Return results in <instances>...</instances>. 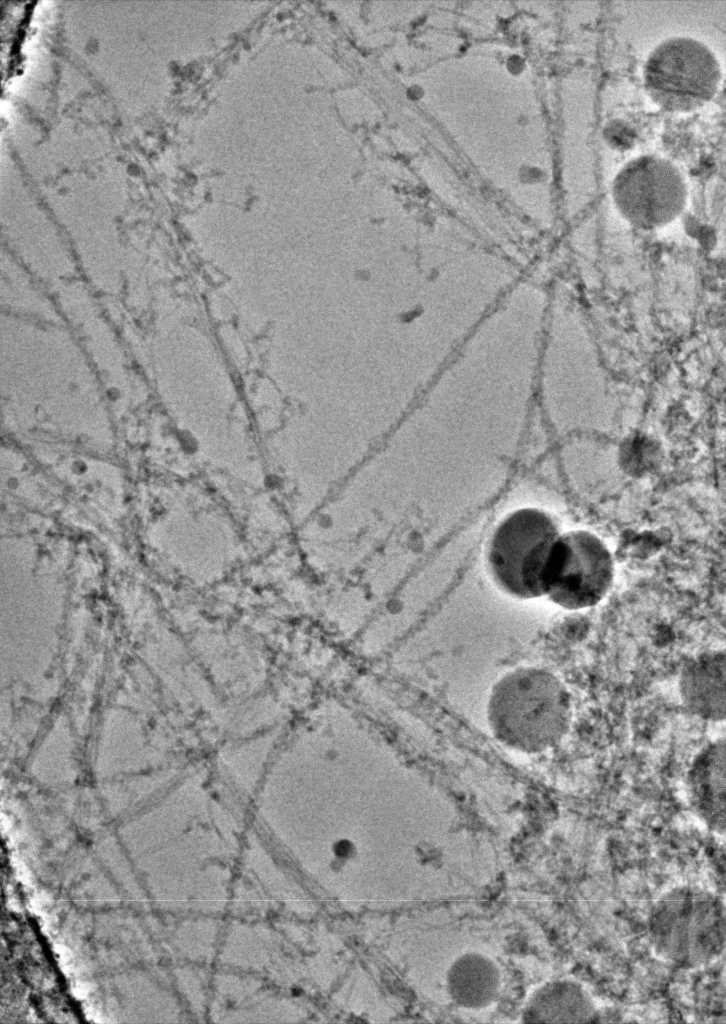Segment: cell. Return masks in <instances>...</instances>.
<instances>
[{"label": "cell", "instance_id": "6da1fadb", "mask_svg": "<svg viewBox=\"0 0 726 1024\" xmlns=\"http://www.w3.org/2000/svg\"><path fill=\"white\" fill-rule=\"evenodd\" d=\"M493 736L524 753L556 746L571 722V697L552 672L525 666L504 674L493 685L486 706Z\"/></svg>", "mask_w": 726, "mask_h": 1024}, {"label": "cell", "instance_id": "7a4b0ae2", "mask_svg": "<svg viewBox=\"0 0 726 1024\" xmlns=\"http://www.w3.org/2000/svg\"><path fill=\"white\" fill-rule=\"evenodd\" d=\"M559 535L553 517L541 509L521 508L506 515L487 547V568L495 585L517 599L544 596V573Z\"/></svg>", "mask_w": 726, "mask_h": 1024}, {"label": "cell", "instance_id": "3957f363", "mask_svg": "<svg viewBox=\"0 0 726 1024\" xmlns=\"http://www.w3.org/2000/svg\"><path fill=\"white\" fill-rule=\"evenodd\" d=\"M721 70L703 42L686 36L663 40L649 54L644 81L651 97L669 110L696 108L715 94Z\"/></svg>", "mask_w": 726, "mask_h": 1024}, {"label": "cell", "instance_id": "277c9868", "mask_svg": "<svg viewBox=\"0 0 726 1024\" xmlns=\"http://www.w3.org/2000/svg\"><path fill=\"white\" fill-rule=\"evenodd\" d=\"M614 575L609 549L595 534L573 530L555 541L544 573L545 595L566 609L596 605Z\"/></svg>", "mask_w": 726, "mask_h": 1024}, {"label": "cell", "instance_id": "5b68a950", "mask_svg": "<svg viewBox=\"0 0 726 1024\" xmlns=\"http://www.w3.org/2000/svg\"><path fill=\"white\" fill-rule=\"evenodd\" d=\"M616 207L631 224L655 229L683 210L687 188L680 170L669 160L642 155L625 164L614 178Z\"/></svg>", "mask_w": 726, "mask_h": 1024}, {"label": "cell", "instance_id": "8992f818", "mask_svg": "<svg viewBox=\"0 0 726 1024\" xmlns=\"http://www.w3.org/2000/svg\"><path fill=\"white\" fill-rule=\"evenodd\" d=\"M684 707L705 720L725 718V652L711 650L688 660L679 677Z\"/></svg>", "mask_w": 726, "mask_h": 1024}, {"label": "cell", "instance_id": "52a82bcc", "mask_svg": "<svg viewBox=\"0 0 726 1024\" xmlns=\"http://www.w3.org/2000/svg\"><path fill=\"white\" fill-rule=\"evenodd\" d=\"M448 989L452 999L459 1005L481 1008L491 1002L496 993L495 968L481 955H464L449 970Z\"/></svg>", "mask_w": 726, "mask_h": 1024}, {"label": "cell", "instance_id": "ba28073f", "mask_svg": "<svg viewBox=\"0 0 726 1024\" xmlns=\"http://www.w3.org/2000/svg\"><path fill=\"white\" fill-rule=\"evenodd\" d=\"M688 786L696 802L704 809H722L725 794V740L704 747L688 771Z\"/></svg>", "mask_w": 726, "mask_h": 1024}, {"label": "cell", "instance_id": "9c48e42d", "mask_svg": "<svg viewBox=\"0 0 726 1024\" xmlns=\"http://www.w3.org/2000/svg\"><path fill=\"white\" fill-rule=\"evenodd\" d=\"M350 851H351V846H350V843H348V842H346V841H341V842H339V843H338V844L336 845V848H335V853H336V854H337V855H338L339 857H344V856H347V855H348V854L350 853Z\"/></svg>", "mask_w": 726, "mask_h": 1024}]
</instances>
